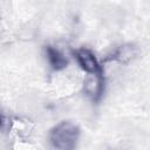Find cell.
<instances>
[{
  "instance_id": "5b68a950",
  "label": "cell",
  "mask_w": 150,
  "mask_h": 150,
  "mask_svg": "<svg viewBox=\"0 0 150 150\" xmlns=\"http://www.w3.org/2000/svg\"><path fill=\"white\" fill-rule=\"evenodd\" d=\"M45 53H46V57L48 60V63L53 70L60 71V70H63L68 66L67 57L63 55V53L60 49L55 48L54 46H50V45L46 46Z\"/></svg>"
},
{
  "instance_id": "3957f363",
  "label": "cell",
  "mask_w": 150,
  "mask_h": 150,
  "mask_svg": "<svg viewBox=\"0 0 150 150\" xmlns=\"http://www.w3.org/2000/svg\"><path fill=\"white\" fill-rule=\"evenodd\" d=\"M84 93L93 102L100 101L104 91V77L103 75H88L84 80Z\"/></svg>"
},
{
  "instance_id": "7a4b0ae2",
  "label": "cell",
  "mask_w": 150,
  "mask_h": 150,
  "mask_svg": "<svg viewBox=\"0 0 150 150\" xmlns=\"http://www.w3.org/2000/svg\"><path fill=\"white\" fill-rule=\"evenodd\" d=\"M73 55L80 68L89 75H103V68L96 59L95 54L86 47L73 50Z\"/></svg>"
},
{
  "instance_id": "8992f818",
  "label": "cell",
  "mask_w": 150,
  "mask_h": 150,
  "mask_svg": "<svg viewBox=\"0 0 150 150\" xmlns=\"http://www.w3.org/2000/svg\"><path fill=\"white\" fill-rule=\"evenodd\" d=\"M4 124H5V118H4V116L0 114V129L4 127Z\"/></svg>"
},
{
  "instance_id": "6da1fadb",
  "label": "cell",
  "mask_w": 150,
  "mask_h": 150,
  "mask_svg": "<svg viewBox=\"0 0 150 150\" xmlns=\"http://www.w3.org/2000/svg\"><path fill=\"white\" fill-rule=\"evenodd\" d=\"M79 138L80 128L71 121H61L49 132V141L55 150H76Z\"/></svg>"
},
{
  "instance_id": "277c9868",
  "label": "cell",
  "mask_w": 150,
  "mask_h": 150,
  "mask_svg": "<svg viewBox=\"0 0 150 150\" xmlns=\"http://www.w3.org/2000/svg\"><path fill=\"white\" fill-rule=\"evenodd\" d=\"M138 53H139V49L136 45L125 43V45L116 48L107 60H112V61H117L120 63L125 64V63H129L132 60H135L137 57Z\"/></svg>"
}]
</instances>
